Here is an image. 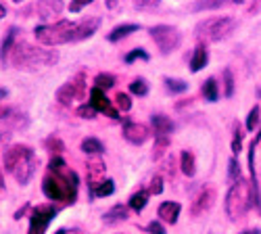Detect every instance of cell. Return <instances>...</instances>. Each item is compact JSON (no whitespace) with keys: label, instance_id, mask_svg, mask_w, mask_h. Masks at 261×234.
<instances>
[{"label":"cell","instance_id":"obj_50","mask_svg":"<svg viewBox=\"0 0 261 234\" xmlns=\"http://www.w3.org/2000/svg\"><path fill=\"white\" fill-rule=\"evenodd\" d=\"M13 3H17V5H19V3H23V0H13Z\"/></svg>","mask_w":261,"mask_h":234},{"label":"cell","instance_id":"obj_20","mask_svg":"<svg viewBox=\"0 0 261 234\" xmlns=\"http://www.w3.org/2000/svg\"><path fill=\"white\" fill-rule=\"evenodd\" d=\"M129 218V211L125 205H113L111 209L107 211V214L102 216L105 224H117V222H125Z\"/></svg>","mask_w":261,"mask_h":234},{"label":"cell","instance_id":"obj_48","mask_svg":"<svg viewBox=\"0 0 261 234\" xmlns=\"http://www.w3.org/2000/svg\"><path fill=\"white\" fill-rule=\"evenodd\" d=\"M7 96V90H3V88H0V98H5Z\"/></svg>","mask_w":261,"mask_h":234},{"label":"cell","instance_id":"obj_26","mask_svg":"<svg viewBox=\"0 0 261 234\" xmlns=\"http://www.w3.org/2000/svg\"><path fill=\"white\" fill-rule=\"evenodd\" d=\"M203 96H205V100H209V102H215L217 98H220V86H217V82H215V77H209L205 84H203Z\"/></svg>","mask_w":261,"mask_h":234},{"label":"cell","instance_id":"obj_28","mask_svg":"<svg viewBox=\"0 0 261 234\" xmlns=\"http://www.w3.org/2000/svg\"><path fill=\"white\" fill-rule=\"evenodd\" d=\"M165 88L171 92V94H182L188 90V84L184 80H178V77H165Z\"/></svg>","mask_w":261,"mask_h":234},{"label":"cell","instance_id":"obj_15","mask_svg":"<svg viewBox=\"0 0 261 234\" xmlns=\"http://www.w3.org/2000/svg\"><path fill=\"white\" fill-rule=\"evenodd\" d=\"M180 211H182V205L176 203V201H165L159 205L157 209V216H159V222H165V224H176L178 218H180Z\"/></svg>","mask_w":261,"mask_h":234},{"label":"cell","instance_id":"obj_25","mask_svg":"<svg viewBox=\"0 0 261 234\" xmlns=\"http://www.w3.org/2000/svg\"><path fill=\"white\" fill-rule=\"evenodd\" d=\"M115 193V184L113 180H102L100 184H96L92 190H90V197L96 199V197H111Z\"/></svg>","mask_w":261,"mask_h":234},{"label":"cell","instance_id":"obj_35","mask_svg":"<svg viewBox=\"0 0 261 234\" xmlns=\"http://www.w3.org/2000/svg\"><path fill=\"white\" fill-rule=\"evenodd\" d=\"M115 105H117V111H129L132 109V98H129V94H125V92H117Z\"/></svg>","mask_w":261,"mask_h":234},{"label":"cell","instance_id":"obj_37","mask_svg":"<svg viewBox=\"0 0 261 234\" xmlns=\"http://www.w3.org/2000/svg\"><path fill=\"white\" fill-rule=\"evenodd\" d=\"M46 148L50 153H55V157H59L61 155V151H65V146H63V142H61V138H55V136H50V138H46Z\"/></svg>","mask_w":261,"mask_h":234},{"label":"cell","instance_id":"obj_3","mask_svg":"<svg viewBox=\"0 0 261 234\" xmlns=\"http://www.w3.org/2000/svg\"><path fill=\"white\" fill-rule=\"evenodd\" d=\"M36 167H38L36 153L28 144H15L5 153V169L21 186L30 184V180L36 174Z\"/></svg>","mask_w":261,"mask_h":234},{"label":"cell","instance_id":"obj_31","mask_svg":"<svg viewBox=\"0 0 261 234\" xmlns=\"http://www.w3.org/2000/svg\"><path fill=\"white\" fill-rule=\"evenodd\" d=\"M129 92L136 94V96H146L148 94V84L144 77H136L132 80V84H129Z\"/></svg>","mask_w":261,"mask_h":234},{"label":"cell","instance_id":"obj_40","mask_svg":"<svg viewBox=\"0 0 261 234\" xmlns=\"http://www.w3.org/2000/svg\"><path fill=\"white\" fill-rule=\"evenodd\" d=\"M77 113H80V117H84V119H94V117H96V109L92 107L90 102H88V105H82V107L77 109Z\"/></svg>","mask_w":261,"mask_h":234},{"label":"cell","instance_id":"obj_29","mask_svg":"<svg viewBox=\"0 0 261 234\" xmlns=\"http://www.w3.org/2000/svg\"><path fill=\"white\" fill-rule=\"evenodd\" d=\"M115 86V77L111 73H98L94 77V88H100V90H111Z\"/></svg>","mask_w":261,"mask_h":234},{"label":"cell","instance_id":"obj_32","mask_svg":"<svg viewBox=\"0 0 261 234\" xmlns=\"http://www.w3.org/2000/svg\"><path fill=\"white\" fill-rule=\"evenodd\" d=\"M261 109H259V105H255V107L249 111V117H247V130L249 132H253L255 130V127L259 125V121H261Z\"/></svg>","mask_w":261,"mask_h":234},{"label":"cell","instance_id":"obj_1","mask_svg":"<svg viewBox=\"0 0 261 234\" xmlns=\"http://www.w3.org/2000/svg\"><path fill=\"white\" fill-rule=\"evenodd\" d=\"M77 174L67 167L61 157H53L48 163V174L42 180V190L50 201L75 203L77 199Z\"/></svg>","mask_w":261,"mask_h":234},{"label":"cell","instance_id":"obj_16","mask_svg":"<svg viewBox=\"0 0 261 234\" xmlns=\"http://www.w3.org/2000/svg\"><path fill=\"white\" fill-rule=\"evenodd\" d=\"M245 0H194L190 5L192 13H201V11H215V9H222L228 5H243Z\"/></svg>","mask_w":261,"mask_h":234},{"label":"cell","instance_id":"obj_46","mask_svg":"<svg viewBox=\"0 0 261 234\" xmlns=\"http://www.w3.org/2000/svg\"><path fill=\"white\" fill-rule=\"evenodd\" d=\"M243 234H261V230H259V228H255V230H245Z\"/></svg>","mask_w":261,"mask_h":234},{"label":"cell","instance_id":"obj_47","mask_svg":"<svg viewBox=\"0 0 261 234\" xmlns=\"http://www.w3.org/2000/svg\"><path fill=\"white\" fill-rule=\"evenodd\" d=\"M5 15H7V9H5V5H0V19H5Z\"/></svg>","mask_w":261,"mask_h":234},{"label":"cell","instance_id":"obj_8","mask_svg":"<svg viewBox=\"0 0 261 234\" xmlns=\"http://www.w3.org/2000/svg\"><path fill=\"white\" fill-rule=\"evenodd\" d=\"M86 96V77H84V73H77L75 77H71L69 82H65L63 86L57 90V100L61 102V105H71L73 100H77V98H84Z\"/></svg>","mask_w":261,"mask_h":234},{"label":"cell","instance_id":"obj_6","mask_svg":"<svg viewBox=\"0 0 261 234\" xmlns=\"http://www.w3.org/2000/svg\"><path fill=\"white\" fill-rule=\"evenodd\" d=\"M253 207V193H251V182L241 178L238 182L230 184V190L226 195V216L232 222L243 220L249 209Z\"/></svg>","mask_w":261,"mask_h":234},{"label":"cell","instance_id":"obj_17","mask_svg":"<svg viewBox=\"0 0 261 234\" xmlns=\"http://www.w3.org/2000/svg\"><path fill=\"white\" fill-rule=\"evenodd\" d=\"M105 172H107L105 161L94 159V161L88 163V167H86V174H88V186H90V190L105 180Z\"/></svg>","mask_w":261,"mask_h":234},{"label":"cell","instance_id":"obj_5","mask_svg":"<svg viewBox=\"0 0 261 234\" xmlns=\"http://www.w3.org/2000/svg\"><path fill=\"white\" fill-rule=\"evenodd\" d=\"M236 28H238V19L232 17V15L209 17V19H203L197 23V28H194V36L201 40V44H205V42H222Z\"/></svg>","mask_w":261,"mask_h":234},{"label":"cell","instance_id":"obj_21","mask_svg":"<svg viewBox=\"0 0 261 234\" xmlns=\"http://www.w3.org/2000/svg\"><path fill=\"white\" fill-rule=\"evenodd\" d=\"M138 30H140L138 23H121V25L113 28L111 32L107 34V40H109V42H117V40H121V38H127L129 34L138 32Z\"/></svg>","mask_w":261,"mask_h":234},{"label":"cell","instance_id":"obj_14","mask_svg":"<svg viewBox=\"0 0 261 234\" xmlns=\"http://www.w3.org/2000/svg\"><path fill=\"white\" fill-rule=\"evenodd\" d=\"M63 9V0H38L36 3V11L42 21H59Z\"/></svg>","mask_w":261,"mask_h":234},{"label":"cell","instance_id":"obj_33","mask_svg":"<svg viewBox=\"0 0 261 234\" xmlns=\"http://www.w3.org/2000/svg\"><path fill=\"white\" fill-rule=\"evenodd\" d=\"M243 130H241V125H234V138H232V153L238 155L243 151Z\"/></svg>","mask_w":261,"mask_h":234},{"label":"cell","instance_id":"obj_4","mask_svg":"<svg viewBox=\"0 0 261 234\" xmlns=\"http://www.w3.org/2000/svg\"><path fill=\"white\" fill-rule=\"evenodd\" d=\"M73 32H75V23L69 19H59L55 23H42L36 25L34 36L38 40V44L46 46V48H55V46H63L73 42Z\"/></svg>","mask_w":261,"mask_h":234},{"label":"cell","instance_id":"obj_49","mask_svg":"<svg viewBox=\"0 0 261 234\" xmlns=\"http://www.w3.org/2000/svg\"><path fill=\"white\" fill-rule=\"evenodd\" d=\"M55 234H65V230H57V232H55Z\"/></svg>","mask_w":261,"mask_h":234},{"label":"cell","instance_id":"obj_23","mask_svg":"<svg viewBox=\"0 0 261 234\" xmlns=\"http://www.w3.org/2000/svg\"><path fill=\"white\" fill-rule=\"evenodd\" d=\"M180 169H182V174L192 178L194 174H197V161H194V155L190 151H182L180 155Z\"/></svg>","mask_w":261,"mask_h":234},{"label":"cell","instance_id":"obj_22","mask_svg":"<svg viewBox=\"0 0 261 234\" xmlns=\"http://www.w3.org/2000/svg\"><path fill=\"white\" fill-rule=\"evenodd\" d=\"M155 136H169L173 132V121L167 115H153Z\"/></svg>","mask_w":261,"mask_h":234},{"label":"cell","instance_id":"obj_45","mask_svg":"<svg viewBox=\"0 0 261 234\" xmlns=\"http://www.w3.org/2000/svg\"><path fill=\"white\" fill-rule=\"evenodd\" d=\"M5 188V176H3V167H0V190Z\"/></svg>","mask_w":261,"mask_h":234},{"label":"cell","instance_id":"obj_11","mask_svg":"<svg viewBox=\"0 0 261 234\" xmlns=\"http://www.w3.org/2000/svg\"><path fill=\"white\" fill-rule=\"evenodd\" d=\"M90 105L96 109V113H107L111 119H119V111L113 107V102L107 98L105 90L92 86V90H90Z\"/></svg>","mask_w":261,"mask_h":234},{"label":"cell","instance_id":"obj_27","mask_svg":"<svg viewBox=\"0 0 261 234\" xmlns=\"http://www.w3.org/2000/svg\"><path fill=\"white\" fill-rule=\"evenodd\" d=\"M82 151L86 155H100V153H105V146L98 138H84L82 140Z\"/></svg>","mask_w":261,"mask_h":234},{"label":"cell","instance_id":"obj_51","mask_svg":"<svg viewBox=\"0 0 261 234\" xmlns=\"http://www.w3.org/2000/svg\"><path fill=\"white\" fill-rule=\"evenodd\" d=\"M259 94H261V92H259Z\"/></svg>","mask_w":261,"mask_h":234},{"label":"cell","instance_id":"obj_36","mask_svg":"<svg viewBox=\"0 0 261 234\" xmlns=\"http://www.w3.org/2000/svg\"><path fill=\"white\" fill-rule=\"evenodd\" d=\"M228 174H230V182H232V184L243 178V176H241V165H238L236 157H232L230 163H228Z\"/></svg>","mask_w":261,"mask_h":234},{"label":"cell","instance_id":"obj_43","mask_svg":"<svg viewBox=\"0 0 261 234\" xmlns=\"http://www.w3.org/2000/svg\"><path fill=\"white\" fill-rule=\"evenodd\" d=\"M161 3V0H136L138 7H157Z\"/></svg>","mask_w":261,"mask_h":234},{"label":"cell","instance_id":"obj_41","mask_svg":"<svg viewBox=\"0 0 261 234\" xmlns=\"http://www.w3.org/2000/svg\"><path fill=\"white\" fill-rule=\"evenodd\" d=\"M92 3H94V0H71V3H69V13H80L84 7H88Z\"/></svg>","mask_w":261,"mask_h":234},{"label":"cell","instance_id":"obj_30","mask_svg":"<svg viewBox=\"0 0 261 234\" xmlns=\"http://www.w3.org/2000/svg\"><path fill=\"white\" fill-rule=\"evenodd\" d=\"M169 144H171V138L169 136H155V153H153V157L155 159H161L165 155V151L169 148Z\"/></svg>","mask_w":261,"mask_h":234},{"label":"cell","instance_id":"obj_24","mask_svg":"<svg viewBox=\"0 0 261 234\" xmlns=\"http://www.w3.org/2000/svg\"><path fill=\"white\" fill-rule=\"evenodd\" d=\"M148 190H138V193H134L132 197H129V209L132 211H136V214H140V211L146 207V203H148Z\"/></svg>","mask_w":261,"mask_h":234},{"label":"cell","instance_id":"obj_13","mask_svg":"<svg viewBox=\"0 0 261 234\" xmlns=\"http://www.w3.org/2000/svg\"><path fill=\"white\" fill-rule=\"evenodd\" d=\"M100 28V17L92 15V17H84L82 21L75 23V32H73V42H82L88 40L96 34V30Z\"/></svg>","mask_w":261,"mask_h":234},{"label":"cell","instance_id":"obj_19","mask_svg":"<svg viewBox=\"0 0 261 234\" xmlns=\"http://www.w3.org/2000/svg\"><path fill=\"white\" fill-rule=\"evenodd\" d=\"M19 42V30L17 28H11L0 44V61L3 63H9V57H11V50L15 48V44Z\"/></svg>","mask_w":261,"mask_h":234},{"label":"cell","instance_id":"obj_9","mask_svg":"<svg viewBox=\"0 0 261 234\" xmlns=\"http://www.w3.org/2000/svg\"><path fill=\"white\" fill-rule=\"evenodd\" d=\"M57 216V209L53 205H38L30 214V230L28 234H46L48 224Z\"/></svg>","mask_w":261,"mask_h":234},{"label":"cell","instance_id":"obj_18","mask_svg":"<svg viewBox=\"0 0 261 234\" xmlns=\"http://www.w3.org/2000/svg\"><path fill=\"white\" fill-rule=\"evenodd\" d=\"M209 63V50L205 44H199L197 48H194L192 57H190V71L192 73H199L203 67H207Z\"/></svg>","mask_w":261,"mask_h":234},{"label":"cell","instance_id":"obj_34","mask_svg":"<svg viewBox=\"0 0 261 234\" xmlns=\"http://www.w3.org/2000/svg\"><path fill=\"white\" fill-rule=\"evenodd\" d=\"M222 75H224V96L230 98L234 94V75H232L230 69H224Z\"/></svg>","mask_w":261,"mask_h":234},{"label":"cell","instance_id":"obj_39","mask_svg":"<svg viewBox=\"0 0 261 234\" xmlns=\"http://www.w3.org/2000/svg\"><path fill=\"white\" fill-rule=\"evenodd\" d=\"M148 195L153 197V195H161L163 193V178L161 176H155L153 180H150V184H148Z\"/></svg>","mask_w":261,"mask_h":234},{"label":"cell","instance_id":"obj_2","mask_svg":"<svg viewBox=\"0 0 261 234\" xmlns=\"http://www.w3.org/2000/svg\"><path fill=\"white\" fill-rule=\"evenodd\" d=\"M57 61H59V55L55 50H48L46 46H34L25 40H19L9 57L11 65L21 71H38L42 67L55 65Z\"/></svg>","mask_w":261,"mask_h":234},{"label":"cell","instance_id":"obj_44","mask_svg":"<svg viewBox=\"0 0 261 234\" xmlns=\"http://www.w3.org/2000/svg\"><path fill=\"white\" fill-rule=\"evenodd\" d=\"M105 5H107V9H109V11H113V9H117L119 0H105Z\"/></svg>","mask_w":261,"mask_h":234},{"label":"cell","instance_id":"obj_12","mask_svg":"<svg viewBox=\"0 0 261 234\" xmlns=\"http://www.w3.org/2000/svg\"><path fill=\"white\" fill-rule=\"evenodd\" d=\"M123 138L132 144H144L150 138L148 125L138 123V121H125L123 123Z\"/></svg>","mask_w":261,"mask_h":234},{"label":"cell","instance_id":"obj_7","mask_svg":"<svg viewBox=\"0 0 261 234\" xmlns=\"http://www.w3.org/2000/svg\"><path fill=\"white\" fill-rule=\"evenodd\" d=\"M150 38L157 44V48L161 50V55H169L173 50H178L180 44H182V32L176 28V25H155L148 30Z\"/></svg>","mask_w":261,"mask_h":234},{"label":"cell","instance_id":"obj_10","mask_svg":"<svg viewBox=\"0 0 261 234\" xmlns=\"http://www.w3.org/2000/svg\"><path fill=\"white\" fill-rule=\"evenodd\" d=\"M213 201H215V190L211 186H203L197 195H194L192 203H190V214L194 218H199L203 214H207V211L213 207Z\"/></svg>","mask_w":261,"mask_h":234},{"label":"cell","instance_id":"obj_42","mask_svg":"<svg viewBox=\"0 0 261 234\" xmlns=\"http://www.w3.org/2000/svg\"><path fill=\"white\" fill-rule=\"evenodd\" d=\"M146 232H148V234H167L165 228H163V224H161L159 220H153V222H150V224L146 226Z\"/></svg>","mask_w":261,"mask_h":234},{"label":"cell","instance_id":"obj_38","mask_svg":"<svg viewBox=\"0 0 261 234\" xmlns=\"http://www.w3.org/2000/svg\"><path fill=\"white\" fill-rule=\"evenodd\" d=\"M138 59L148 61V53H146L144 48H134V50H129V53L123 57V61H125V63H134V61H138Z\"/></svg>","mask_w":261,"mask_h":234}]
</instances>
